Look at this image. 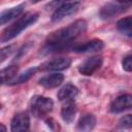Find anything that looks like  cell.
<instances>
[{
	"label": "cell",
	"mask_w": 132,
	"mask_h": 132,
	"mask_svg": "<svg viewBox=\"0 0 132 132\" xmlns=\"http://www.w3.org/2000/svg\"><path fill=\"white\" fill-rule=\"evenodd\" d=\"M96 126V118L92 113H86L81 116L77 122V130L79 131H91Z\"/></svg>",
	"instance_id": "obj_15"
},
{
	"label": "cell",
	"mask_w": 132,
	"mask_h": 132,
	"mask_svg": "<svg viewBox=\"0 0 132 132\" xmlns=\"http://www.w3.org/2000/svg\"><path fill=\"white\" fill-rule=\"evenodd\" d=\"M132 107V96L129 94L118 96L110 103V111L112 113H120L125 110H129Z\"/></svg>",
	"instance_id": "obj_8"
},
{
	"label": "cell",
	"mask_w": 132,
	"mask_h": 132,
	"mask_svg": "<svg viewBox=\"0 0 132 132\" xmlns=\"http://www.w3.org/2000/svg\"><path fill=\"white\" fill-rule=\"evenodd\" d=\"M80 1H71L64 3L57 8H55V11L52 14V21L53 22H59L66 16H69L73 13H75L79 8Z\"/></svg>",
	"instance_id": "obj_4"
},
{
	"label": "cell",
	"mask_w": 132,
	"mask_h": 132,
	"mask_svg": "<svg viewBox=\"0 0 132 132\" xmlns=\"http://www.w3.org/2000/svg\"><path fill=\"white\" fill-rule=\"evenodd\" d=\"M77 95H78V89L72 84H67L60 89V91L57 94V97L60 101L66 102V101L74 100V98Z\"/></svg>",
	"instance_id": "obj_14"
},
{
	"label": "cell",
	"mask_w": 132,
	"mask_h": 132,
	"mask_svg": "<svg viewBox=\"0 0 132 132\" xmlns=\"http://www.w3.org/2000/svg\"><path fill=\"white\" fill-rule=\"evenodd\" d=\"M88 23L85 20H76L75 22L51 33L45 39L43 52L57 53L70 46V44L81 34L86 32Z\"/></svg>",
	"instance_id": "obj_1"
},
{
	"label": "cell",
	"mask_w": 132,
	"mask_h": 132,
	"mask_svg": "<svg viewBox=\"0 0 132 132\" xmlns=\"http://www.w3.org/2000/svg\"><path fill=\"white\" fill-rule=\"evenodd\" d=\"M119 3H122V4H128V5H130V3H131V0H117Z\"/></svg>",
	"instance_id": "obj_23"
},
{
	"label": "cell",
	"mask_w": 132,
	"mask_h": 132,
	"mask_svg": "<svg viewBox=\"0 0 132 132\" xmlns=\"http://www.w3.org/2000/svg\"><path fill=\"white\" fill-rule=\"evenodd\" d=\"M36 70H37V68H35V67H34V68H29L27 71H25L24 73L20 74L16 78L12 79V80L9 82V85L13 86V85H19V84H23V82L28 81V80L30 79V77L36 72Z\"/></svg>",
	"instance_id": "obj_18"
},
{
	"label": "cell",
	"mask_w": 132,
	"mask_h": 132,
	"mask_svg": "<svg viewBox=\"0 0 132 132\" xmlns=\"http://www.w3.org/2000/svg\"><path fill=\"white\" fill-rule=\"evenodd\" d=\"M130 5L128 4H122V3H107L106 5H104L101 10H100V16L103 20H107V19H111L122 12H124L125 10H127V8H129Z\"/></svg>",
	"instance_id": "obj_7"
},
{
	"label": "cell",
	"mask_w": 132,
	"mask_h": 132,
	"mask_svg": "<svg viewBox=\"0 0 132 132\" xmlns=\"http://www.w3.org/2000/svg\"><path fill=\"white\" fill-rule=\"evenodd\" d=\"M122 65H123V69L125 71L131 72V70H132V56L130 54L124 57V59L122 60Z\"/></svg>",
	"instance_id": "obj_21"
},
{
	"label": "cell",
	"mask_w": 132,
	"mask_h": 132,
	"mask_svg": "<svg viewBox=\"0 0 132 132\" xmlns=\"http://www.w3.org/2000/svg\"><path fill=\"white\" fill-rule=\"evenodd\" d=\"M103 64V59L100 56H94L88 58L78 66V72L85 76H90L94 74Z\"/></svg>",
	"instance_id": "obj_6"
},
{
	"label": "cell",
	"mask_w": 132,
	"mask_h": 132,
	"mask_svg": "<svg viewBox=\"0 0 132 132\" xmlns=\"http://www.w3.org/2000/svg\"><path fill=\"white\" fill-rule=\"evenodd\" d=\"M30 128V118L26 112H19L16 113L10 124V130L12 132L19 131H27Z\"/></svg>",
	"instance_id": "obj_9"
},
{
	"label": "cell",
	"mask_w": 132,
	"mask_h": 132,
	"mask_svg": "<svg viewBox=\"0 0 132 132\" xmlns=\"http://www.w3.org/2000/svg\"><path fill=\"white\" fill-rule=\"evenodd\" d=\"M70 65H71L70 58L61 57V58H55L42 63L38 67V69L42 71H61L69 68Z\"/></svg>",
	"instance_id": "obj_5"
},
{
	"label": "cell",
	"mask_w": 132,
	"mask_h": 132,
	"mask_svg": "<svg viewBox=\"0 0 132 132\" xmlns=\"http://www.w3.org/2000/svg\"><path fill=\"white\" fill-rule=\"evenodd\" d=\"M1 108H2V105H1V104H0V110H1Z\"/></svg>",
	"instance_id": "obj_26"
},
{
	"label": "cell",
	"mask_w": 132,
	"mask_h": 132,
	"mask_svg": "<svg viewBox=\"0 0 132 132\" xmlns=\"http://www.w3.org/2000/svg\"><path fill=\"white\" fill-rule=\"evenodd\" d=\"M119 127L123 129H130L132 127V116L126 114L119 121Z\"/></svg>",
	"instance_id": "obj_20"
},
{
	"label": "cell",
	"mask_w": 132,
	"mask_h": 132,
	"mask_svg": "<svg viewBox=\"0 0 132 132\" xmlns=\"http://www.w3.org/2000/svg\"><path fill=\"white\" fill-rule=\"evenodd\" d=\"M30 111L36 118H44L47 116L54 107V101L41 95H35L31 98L30 101Z\"/></svg>",
	"instance_id": "obj_3"
},
{
	"label": "cell",
	"mask_w": 132,
	"mask_h": 132,
	"mask_svg": "<svg viewBox=\"0 0 132 132\" xmlns=\"http://www.w3.org/2000/svg\"><path fill=\"white\" fill-rule=\"evenodd\" d=\"M117 29L126 35L127 37L132 36V19L131 16H126L117 22Z\"/></svg>",
	"instance_id": "obj_16"
},
{
	"label": "cell",
	"mask_w": 132,
	"mask_h": 132,
	"mask_svg": "<svg viewBox=\"0 0 132 132\" xmlns=\"http://www.w3.org/2000/svg\"><path fill=\"white\" fill-rule=\"evenodd\" d=\"M24 8H25V5L20 4V5H16L14 7H11V8H8V9H5L4 11H2L0 13V26L20 16L24 12Z\"/></svg>",
	"instance_id": "obj_13"
},
{
	"label": "cell",
	"mask_w": 132,
	"mask_h": 132,
	"mask_svg": "<svg viewBox=\"0 0 132 132\" xmlns=\"http://www.w3.org/2000/svg\"><path fill=\"white\" fill-rule=\"evenodd\" d=\"M14 51V45H7L5 47L0 48V64L4 62Z\"/></svg>",
	"instance_id": "obj_19"
},
{
	"label": "cell",
	"mask_w": 132,
	"mask_h": 132,
	"mask_svg": "<svg viewBox=\"0 0 132 132\" xmlns=\"http://www.w3.org/2000/svg\"><path fill=\"white\" fill-rule=\"evenodd\" d=\"M18 70H19V67L16 65H10L0 70V86L6 81L11 80L12 77L18 73Z\"/></svg>",
	"instance_id": "obj_17"
},
{
	"label": "cell",
	"mask_w": 132,
	"mask_h": 132,
	"mask_svg": "<svg viewBox=\"0 0 132 132\" xmlns=\"http://www.w3.org/2000/svg\"><path fill=\"white\" fill-rule=\"evenodd\" d=\"M38 1H40V0H32L33 3H36V2H38Z\"/></svg>",
	"instance_id": "obj_25"
},
{
	"label": "cell",
	"mask_w": 132,
	"mask_h": 132,
	"mask_svg": "<svg viewBox=\"0 0 132 132\" xmlns=\"http://www.w3.org/2000/svg\"><path fill=\"white\" fill-rule=\"evenodd\" d=\"M64 80V75L62 73L59 72H55L52 74H47L43 77H41L38 82L41 87L45 88V89H54L59 87Z\"/></svg>",
	"instance_id": "obj_10"
},
{
	"label": "cell",
	"mask_w": 132,
	"mask_h": 132,
	"mask_svg": "<svg viewBox=\"0 0 132 132\" xmlns=\"http://www.w3.org/2000/svg\"><path fill=\"white\" fill-rule=\"evenodd\" d=\"M38 13L36 12H27L20 19H18L15 22H13L11 25H9L2 33L1 36V42H7L18 35H20L24 30H26L31 25L35 24L38 20Z\"/></svg>",
	"instance_id": "obj_2"
},
{
	"label": "cell",
	"mask_w": 132,
	"mask_h": 132,
	"mask_svg": "<svg viewBox=\"0 0 132 132\" xmlns=\"http://www.w3.org/2000/svg\"><path fill=\"white\" fill-rule=\"evenodd\" d=\"M1 131H3V132L6 131V127H5L3 124H0V132H1Z\"/></svg>",
	"instance_id": "obj_24"
},
{
	"label": "cell",
	"mask_w": 132,
	"mask_h": 132,
	"mask_svg": "<svg viewBox=\"0 0 132 132\" xmlns=\"http://www.w3.org/2000/svg\"><path fill=\"white\" fill-rule=\"evenodd\" d=\"M104 47V42L100 39H92L84 44H79L73 47L76 53H97Z\"/></svg>",
	"instance_id": "obj_11"
},
{
	"label": "cell",
	"mask_w": 132,
	"mask_h": 132,
	"mask_svg": "<svg viewBox=\"0 0 132 132\" xmlns=\"http://www.w3.org/2000/svg\"><path fill=\"white\" fill-rule=\"evenodd\" d=\"M76 112H77L76 104H75V102L73 100H70V101H66L65 102V104L61 108V112L60 113H61L62 120L66 124H71L75 119Z\"/></svg>",
	"instance_id": "obj_12"
},
{
	"label": "cell",
	"mask_w": 132,
	"mask_h": 132,
	"mask_svg": "<svg viewBox=\"0 0 132 132\" xmlns=\"http://www.w3.org/2000/svg\"><path fill=\"white\" fill-rule=\"evenodd\" d=\"M71 1H80V0H54V1H52L47 6H48V7H53V8L55 9V8H57L58 6H60V5L64 4V3H67V2H71Z\"/></svg>",
	"instance_id": "obj_22"
}]
</instances>
